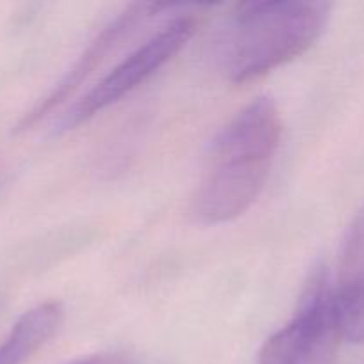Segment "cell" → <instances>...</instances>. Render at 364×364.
Here are the masks:
<instances>
[{"label": "cell", "instance_id": "8", "mask_svg": "<svg viewBox=\"0 0 364 364\" xmlns=\"http://www.w3.org/2000/svg\"><path fill=\"white\" fill-rule=\"evenodd\" d=\"M340 281L364 276V208L348 228L341 251Z\"/></svg>", "mask_w": 364, "mask_h": 364}, {"label": "cell", "instance_id": "2", "mask_svg": "<svg viewBox=\"0 0 364 364\" xmlns=\"http://www.w3.org/2000/svg\"><path fill=\"white\" fill-rule=\"evenodd\" d=\"M331 11L333 4L316 0L240 4L220 50L228 80L245 84L301 57L323 34Z\"/></svg>", "mask_w": 364, "mask_h": 364}, {"label": "cell", "instance_id": "7", "mask_svg": "<svg viewBox=\"0 0 364 364\" xmlns=\"http://www.w3.org/2000/svg\"><path fill=\"white\" fill-rule=\"evenodd\" d=\"M334 304L343 340L364 343V276L338 281Z\"/></svg>", "mask_w": 364, "mask_h": 364}, {"label": "cell", "instance_id": "1", "mask_svg": "<svg viewBox=\"0 0 364 364\" xmlns=\"http://www.w3.org/2000/svg\"><path fill=\"white\" fill-rule=\"evenodd\" d=\"M281 132L276 102L262 96L217 134L192 196L191 212L199 224L231 223L255 205L269 178Z\"/></svg>", "mask_w": 364, "mask_h": 364}, {"label": "cell", "instance_id": "9", "mask_svg": "<svg viewBox=\"0 0 364 364\" xmlns=\"http://www.w3.org/2000/svg\"><path fill=\"white\" fill-rule=\"evenodd\" d=\"M66 364H130L127 359L116 354H95V355H85V358L75 359Z\"/></svg>", "mask_w": 364, "mask_h": 364}, {"label": "cell", "instance_id": "6", "mask_svg": "<svg viewBox=\"0 0 364 364\" xmlns=\"http://www.w3.org/2000/svg\"><path fill=\"white\" fill-rule=\"evenodd\" d=\"M64 309L59 302H43L16 320L0 343V364H25L60 327Z\"/></svg>", "mask_w": 364, "mask_h": 364}, {"label": "cell", "instance_id": "4", "mask_svg": "<svg viewBox=\"0 0 364 364\" xmlns=\"http://www.w3.org/2000/svg\"><path fill=\"white\" fill-rule=\"evenodd\" d=\"M341 341L334 288L320 276L294 318L267 338L256 364H334Z\"/></svg>", "mask_w": 364, "mask_h": 364}, {"label": "cell", "instance_id": "5", "mask_svg": "<svg viewBox=\"0 0 364 364\" xmlns=\"http://www.w3.org/2000/svg\"><path fill=\"white\" fill-rule=\"evenodd\" d=\"M164 7L166 6L132 4V6H128L119 16L114 18L112 21H109V23L102 28V32L96 34V38L89 43V46L82 52V55L78 57L77 63H75L73 66L68 70V73L60 78L59 84L50 91V95H46L41 102H38V105H36L34 109L28 110V112L25 114L23 119L18 123V130L23 132L32 128L36 123H39L43 117L48 116L53 109H57L64 100L70 98V96L87 80L89 75L107 59V55H109L124 38H128V36L137 28V25L144 23L149 16L159 13Z\"/></svg>", "mask_w": 364, "mask_h": 364}, {"label": "cell", "instance_id": "3", "mask_svg": "<svg viewBox=\"0 0 364 364\" xmlns=\"http://www.w3.org/2000/svg\"><path fill=\"white\" fill-rule=\"evenodd\" d=\"M196 25V18L191 14H180L167 21L156 34L137 46L98 84L92 85L89 92H85L60 117L59 130L68 132L80 127L144 84L187 45L188 39L194 36Z\"/></svg>", "mask_w": 364, "mask_h": 364}]
</instances>
